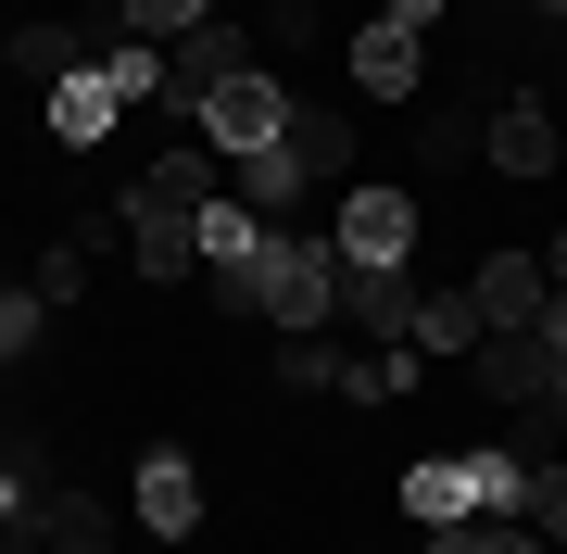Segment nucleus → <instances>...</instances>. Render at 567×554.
Returning <instances> with one entry per match:
<instances>
[{"mask_svg":"<svg viewBox=\"0 0 567 554\" xmlns=\"http://www.w3.org/2000/svg\"><path fill=\"white\" fill-rule=\"evenodd\" d=\"M252 278H265V328H328L341 315V252L303 240V227H265Z\"/></svg>","mask_w":567,"mask_h":554,"instance_id":"obj_1","label":"nucleus"},{"mask_svg":"<svg viewBox=\"0 0 567 554\" xmlns=\"http://www.w3.org/2000/svg\"><path fill=\"white\" fill-rule=\"evenodd\" d=\"M328 252H341V265H416V189L365 177L341 202V227H328Z\"/></svg>","mask_w":567,"mask_h":554,"instance_id":"obj_2","label":"nucleus"},{"mask_svg":"<svg viewBox=\"0 0 567 554\" xmlns=\"http://www.w3.org/2000/svg\"><path fill=\"white\" fill-rule=\"evenodd\" d=\"M227 76H252V39H240V25L215 13V25H189V39L164 51V114H203Z\"/></svg>","mask_w":567,"mask_h":554,"instance_id":"obj_3","label":"nucleus"},{"mask_svg":"<svg viewBox=\"0 0 567 554\" xmlns=\"http://www.w3.org/2000/svg\"><path fill=\"white\" fill-rule=\"evenodd\" d=\"M126 516H140L152 542H189L203 530V467H189V453H140V467H126Z\"/></svg>","mask_w":567,"mask_h":554,"instance_id":"obj_4","label":"nucleus"},{"mask_svg":"<svg viewBox=\"0 0 567 554\" xmlns=\"http://www.w3.org/2000/svg\"><path fill=\"white\" fill-rule=\"evenodd\" d=\"M278 126H290V88H278V76H227L215 102H203V139L227 151V165H240V151H265Z\"/></svg>","mask_w":567,"mask_h":554,"instance_id":"obj_5","label":"nucleus"},{"mask_svg":"<svg viewBox=\"0 0 567 554\" xmlns=\"http://www.w3.org/2000/svg\"><path fill=\"white\" fill-rule=\"evenodd\" d=\"M466 303H480V328H543L555 278H543V252H480V278H466Z\"/></svg>","mask_w":567,"mask_h":554,"instance_id":"obj_6","label":"nucleus"},{"mask_svg":"<svg viewBox=\"0 0 567 554\" xmlns=\"http://www.w3.org/2000/svg\"><path fill=\"white\" fill-rule=\"evenodd\" d=\"M480 165H492V177H555V114L529 102V88H505V102H492V126H480Z\"/></svg>","mask_w":567,"mask_h":554,"instance_id":"obj_7","label":"nucleus"},{"mask_svg":"<svg viewBox=\"0 0 567 554\" xmlns=\"http://www.w3.org/2000/svg\"><path fill=\"white\" fill-rule=\"evenodd\" d=\"M13 530L39 542V554H114V530H126V516H114V504H89V492H25V516H13Z\"/></svg>","mask_w":567,"mask_h":554,"instance_id":"obj_8","label":"nucleus"},{"mask_svg":"<svg viewBox=\"0 0 567 554\" xmlns=\"http://www.w3.org/2000/svg\"><path fill=\"white\" fill-rule=\"evenodd\" d=\"M416 303H429V290L404 265H341V315H353L365 341H416Z\"/></svg>","mask_w":567,"mask_h":554,"instance_id":"obj_9","label":"nucleus"},{"mask_svg":"<svg viewBox=\"0 0 567 554\" xmlns=\"http://www.w3.org/2000/svg\"><path fill=\"white\" fill-rule=\"evenodd\" d=\"M13 63L25 76H89V63H102V13H63V25H13Z\"/></svg>","mask_w":567,"mask_h":554,"instance_id":"obj_10","label":"nucleus"},{"mask_svg":"<svg viewBox=\"0 0 567 554\" xmlns=\"http://www.w3.org/2000/svg\"><path fill=\"white\" fill-rule=\"evenodd\" d=\"M278 151L303 165V189H316V177H341V165H353V114H341V102H290Z\"/></svg>","mask_w":567,"mask_h":554,"instance_id":"obj_11","label":"nucleus"},{"mask_svg":"<svg viewBox=\"0 0 567 554\" xmlns=\"http://www.w3.org/2000/svg\"><path fill=\"white\" fill-rule=\"evenodd\" d=\"M353 76H365V102H404V88H416V25L365 13L353 25Z\"/></svg>","mask_w":567,"mask_h":554,"instance_id":"obj_12","label":"nucleus"},{"mask_svg":"<svg viewBox=\"0 0 567 554\" xmlns=\"http://www.w3.org/2000/svg\"><path fill=\"white\" fill-rule=\"evenodd\" d=\"M114 114H126V88L102 76V63H89V76H63V88H51V139H63V151H89V139H102Z\"/></svg>","mask_w":567,"mask_h":554,"instance_id":"obj_13","label":"nucleus"},{"mask_svg":"<svg viewBox=\"0 0 567 554\" xmlns=\"http://www.w3.org/2000/svg\"><path fill=\"white\" fill-rule=\"evenodd\" d=\"M252 252H265V215L240 202V189H215L203 202V265H252Z\"/></svg>","mask_w":567,"mask_h":554,"instance_id":"obj_14","label":"nucleus"},{"mask_svg":"<svg viewBox=\"0 0 567 554\" xmlns=\"http://www.w3.org/2000/svg\"><path fill=\"white\" fill-rule=\"evenodd\" d=\"M429 554H555L529 516H454V530H429Z\"/></svg>","mask_w":567,"mask_h":554,"instance_id":"obj_15","label":"nucleus"},{"mask_svg":"<svg viewBox=\"0 0 567 554\" xmlns=\"http://www.w3.org/2000/svg\"><path fill=\"white\" fill-rule=\"evenodd\" d=\"M492 328H480V303H466V290H429L416 303V353H480Z\"/></svg>","mask_w":567,"mask_h":554,"instance_id":"obj_16","label":"nucleus"},{"mask_svg":"<svg viewBox=\"0 0 567 554\" xmlns=\"http://www.w3.org/2000/svg\"><path fill=\"white\" fill-rule=\"evenodd\" d=\"M114 25H126V39H152V51H177L189 25H215V0H114Z\"/></svg>","mask_w":567,"mask_h":554,"instance_id":"obj_17","label":"nucleus"},{"mask_svg":"<svg viewBox=\"0 0 567 554\" xmlns=\"http://www.w3.org/2000/svg\"><path fill=\"white\" fill-rule=\"evenodd\" d=\"M505 453L517 467H555L567 453V404H505Z\"/></svg>","mask_w":567,"mask_h":554,"instance_id":"obj_18","label":"nucleus"},{"mask_svg":"<svg viewBox=\"0 0 567 554\" xmlns=\"http://www.w3.org/2000/svg\"><path fill=\"white\" fill-rule=\"evenodd\" d=\"M278 378H290V390H353V353H328L316 328H290V353H278Z\"/></svg>","mask_w":567,"mask_h":554,"instance_id":"obj_19","label":"nucleus"},{"mask_svg":"<svg viewBox=\"0 0 567 554\" xmlns=\"http://www.w3.org/2000/svg\"><path fill=\"white\" fill-rule=\"evenodd\" d=\"M517 516H529L543 542H567V453H555V467H529V479H517Z\"/></svg>","mask_w":567,"mask_h":554,"instance_id":"obj_20","label":"nucleus"},{"mask_svg":"<svg viewBox=\"0 0 567 554\" xmlns=\"http://www.w3.org/2000/svg\"><path fill=\"white\" fill-rule=\"evenodd\" d=\"M102 76L126 88V102H164V51H152V39H114V51H102Z\"/></svg>","mask_w":567,"mask_h":554,"instance_id":"obj_21","label":"nucleus"},{"mask_svg":"<svg viewBox=\"0 0 567 554\" xmlns=\"http://www.w3.org/2000/svg\"><path fill=\"white\" fill-rule=\"evenodd\" d=\"M25 341H39V290H0V366H13Z\"/></svg>","mask_w":567,"mask_h":554,"instance_id":"obj_22","label":"nucleus"},{"mask_svg":"<svg viewBox=\"0 0 567 554\" xmlns=\"http://www.w3.org/2000/svg\"><path fill=\"white\" fill-rule=\"evenodd\" d=\"M25 492H51V479H39V453H0V516H25Z\"/></svg>","mask_w":567,"mask_h":554,"instance_id":"obj_23","label":"nucleus"},{"mask_svg":"<svg viewBox=\"0 0 567 554\" xmlns=\"http://www.w3.org/2000/svg\"><path fill=\"white\" fill-rule=\"evenodd\" d=\"M379 13H391V25H416V39H429V25H442V0H379Z\"/></svg>","mask_w":567,"mask_h":554,"instance_id":"obj_24","label":"nucleus"},{"mask_svg":"<svg viewBox=\"0 0 567 554\" xmlns=\"http://www.w3.org/2000/svg\"><path fill=\"white\" fill-rule=\"evenodd\" d=\"M543 278H555V290H567V227H555V240H543Z\"/></svg>","mask_w":567,"mask_h":554,"instance_id":"obj_25","label":"nucleus"},{"mask_svg":"<svg viewBox=\"0 0 567 554\" xmlns=\"http://www.w3.org/2000/svg\"><path fill=\"white\" fill-rule=\"evenodd\" d=\"M0 63H13V25H0Z\"/></svg>","mask_w":567,"mask_h":554,"instance_id":"obj_26","label":"nucleus"},{"mask_svg":"<svg viewBox=\"0 0 567 554\" xmlns=\"http://www.w3.org/2000/svg\"><path fill=\"white\" fill-rule=\"evenodd\" d=\"M543 13H567V0H543Z\"/></svg>","mask_w":567,"mask_h":554,"instance_id":"obj_27","label":"nucleus"}]
</instances>
